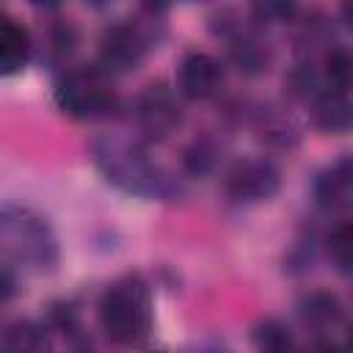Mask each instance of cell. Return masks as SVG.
<instances>
[{
  "label": "cell",
  "instance_id": "277c9868",
  "mask_svg": "<svg viewBox=\"0 0 353 353\" xmlns=\"http://www.w3.org/2000/svg\"><path fill=\"white\" fill-rule=\"evenodd\" d=\"M279 168L265 157L240 160L226 174V190L237 201H265L279 190Z\"/></svg>",
  "mask_w": 353,
  "mask_h": 353
},
{
  "label": "cell",
  "instance_id": "e0dca14e",
  "mask_svg": "<svg viewBox=\"0 0 353 353\" xmlns=\"http://www.w3.org/2000/svg\"><path fill=\"white\" fill-rule=\"evenodd\" d=\"M312 353H342V347H336L331 339H325V342H317V345L312 347Z\"/></svg>",
  "mask_w": 353,
  "mask_h": 353
},
{
  "label": "cell",
  "instance_id": "6da1fadb",
  "mask_svg": "<svg viewBox=\"0 0 353 353\" xmlns=\"http://www.w3.org/2000/svg\"><path fill=\"white\" fill-rule=\"evenodd\" d=\"M99 320L105 334L124 347L141 345L152 331V303L141 279L127 276L108 287L99 303Z\"/></svg>",
  "mask_w": 353,
  "mask_h": 353
},
{
  "label": "cell",
  "instance_id": "5b68a950",
  "mask_svg": "<svg viewBox=\"0 0 353 353\" xmlns=\"http://www.w3.org/2000/svg\"><path fill=\"white\" fill-rule=\"evenodd\" d=\"M146 47L149 44L141 28L130 22H116L105 28L99 39V63L105 72H130L143 61Z\"/></svg>",
  "mask_w": 353,
  "mask_h": 353
},
{
  "label": "cell",
  "instance_id": "3957f363",
  "mask_svg": "<svg viewBox=\"0 0 353 353\" xmlns=\"http://www.w3.org/2000/svg\"><path fill=\"white\" fill-rule=\"evenodd\" d=\"M55 102L63 113H69L74 119H94L113 108V91L108 88L102 72L77 69V72H69L58 83Z\"/></svg>",
  "mask_w": 353,
  "mask_h": 353
},
{
  "label": "cell",
  "instance_id": "7a4b0ae2",
  "mask_svg": "<svg viewBox=\"0 0 353 353\" xmlns=\"http://www.w3.org/2000/svg\"><path fill=\"white\" fill-rule=\"evenodd\" d=\"M0 240L19 259L33 268H52L55 262V237L44 218L33 215L25 207L0 210Z\"/></svg>",
  "mask_w": 353,
  "mask_h": 353
},
{
  "label": "cell",
  "instance_id": "7c38bea8",
  "mask_svg": "<svg viewBox=\"0 0 353 353\" xmlns=\"http://www.w3.org/2000/svg\"><path fill=\"white\" fill-rule=\"evenodd\" d=\"M0 353H52V342L41 325L30 320H17L3 331Z\"/></svg>",
  "mask_w": 353,
  "mask_h": 353
},
{
  "label": "cell",
  "instance_id": "8fae6325",
  "mask_svg": "<svg viewBox=\"0 0 353 353\" xmlns=\"http://www.w3.org/2000/svg\"><path fill=\"white\" fill-rule=\"evenodd\" d=\"M301 317L314 331H334L345 320V309L334 292L314 290L301 301Z\"/></svg>",
  "mask_w": 353,
  "mask_h": 353
},
{
  "label": "cell",
  "instance_id": "30bf717a",
  "mask_svg": "<svg viewBox=\"0 0 353 353\" xmlns=\"http://www.w3.org/2000/svg\"><path fill=\"white\" fill-rule=\"evenodd\" d=\"M350 193H353V174H350V160H339L336 165H331L328 171L320 174V179L314 182V196L317 204L325 210H342L350 204Z\"/></svg>",
  "mask_w": 353,
  "mask_h": 353
},
{
  "label": "cell",
  "instance_id": "52a82bcc",
  "mask_svg": "<svg viewBox=\"0 0 353 353\" xmlns=\"http://www.w3.org/2000/svg\"><path fill=\"white\" fill-rule=\"evenodd\" d=\"M176 83H179V94L188 99L193 102L210 99L223 85V66L210 52H188L179 63Z\"/></svg>",
  "mask_w": 353,
  "mask_h": 353
},
{
  "label": "cell",
  "instance_id": "2e32d148",
  "mask_svg": "<svg viewBox=\"0 0 353 353\" xmlns=\"http://www.w3.org/2000/svg\"><path fill=\"white\" fill-rule=\"evenodd\" d=\"M328 251H331V259L336 262V268L342 273H350V223H339L331 237H328Z\"/></svg>",
  "mask_w": 353,
  "mask_h": 353
},
{
  "label": "cell",
  "instance_id": "9a60e30c",
  "mask_svg": "<svg viewBox=\"0 0 353 353\" xmlns=\"http://www.w3.org/2000/svg\"><path fill=\"white\" fill-rule=\"evenodd\" d=\"M256 345H259V353H295L290 334L276 323H265L256 331Z\"/></svg>",
  "mask_w": 353,
  "mask_h": 353
},
{
  "label": "cell",
  "instance_id": "8992f818",
  "mask_svg": "<svg viewBox=\"0 0 353 353\" xmlns=\"http://www.w3.org/2000/svg\"><path fill=\"white\" fill-rule=\"evenodd\" d=\"M179 119H182V108L176 102V94L165 83H149L146 91L138 99V124H141V130L149 138L163 141L176 130Z\"/></svg>",
  "mask_w": 353,
  "mask_h": 353
},
{
  "label": "cell",
  "instance_id": "4fadbf2b",
  "mask_svg": "<svg viewBox=\"0 0 353 353\" xmlns=\"http://www.w3.org/2000/svg\"><path fill=\"white\" fill-rule=\"evenodd\" d=\"M314 121L320 130L328 132H345L350 127V102H347V91H336V88H325L317 94L314 102Z\"/></svg>",
  "mask_w": 353,
  "mask_h": 353
},
{
  "label": "cell",
  "instance_id": "5bb4252c",
  "mask_svg": "<svg viewBox=\"0 0 353 353\" xmlns=\"http://www.w3.org/2000/svg\"><path fill=\"white\" fill-rule=\"evenodd\" d=\"M325 74H328V83H331L328 88L347 91L350 77H353V61H350V52L345 47H334L325 55Z\"/></svg>",
  "mask_w": 353,
  "mask_h": 353
},
{
  "label": "cell",
  "instance_id": "9c48e42d",
  "mask_svg": "<svg viewBox=\"0 0 353 353\" xmlns=\"http://www.w3.org/2000/svg\"><path fill=\"white\" fill-rule=\"evenodd\" d=\"M30 61V33L8 14H0V77L17 74Z\"/></svg>",
  "mask_w": 353,
  "mask_h": 353
},
{
  "label": "cell",
  "instance_id": "ba28073f",
  "mask_svg": "<svg viewBox=\"0 0 353 353\" xmlns=\"http://www.w3.org/2000/svg\"><path fill=\"white\" fill-rule=\"evenodd\" d=\"M97 160L102 163L108 179H116V182H121L130 190H138L141 193V190H146V185L154 182L152 168L143 160V154L135 152V149H130V146L105 143V146L97 149Z\"/></svg>",
  "mask_w": 353,
  "mask_h": 353
}]
</instances>
